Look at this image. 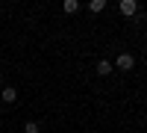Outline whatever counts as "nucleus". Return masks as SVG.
I'll use <instances>...</instances> for the list:
<instances>
[{
  "label": "nucleus",
  "instance_id": "7",
  "mask_svg": "<svg viewBox=\"0 0 147 133\" xmlns=\"http://www.w3.org/2000/svg\"><path fill=\"white\" fill-rule=\"evenodd\" d=\"M24 130H27V133H38V121H27Z\"/></svg>",
  "mask_w": 147,
  "mask_h": 133
},
{
  "label": "nucleus",
  "instance_id": "3",
  "mask_svg": "<svg viewBox=\"0 0 147 133\" xmlns=\"http://www.w3.org/2000/svg\"><path fill=\"white\" fill-rule=\"evenodd\" d=\"M0 98H3V104H15V101H18V89H12V86H6L3 92H0Z\"/></svg>",
  "mask_w": 147,
  "mask_h": 133
},
{
  "label": "nucleus",
  "instance_id": "6",
  "mask_svg": "<svg viewBox=\"0 0 147 133\" xmlns=\"http://www.w3.org/2000/svg\"><path fill=\"white\" fill-rule=\"evenodd\" d=\"M88 9L97 15V12H103V9H106V0H91V3H88Z\"/></svg>",
  "mask_w": 147,
  "mask_h": 133
},
{
  "label": "nucleus",
  "instance_id": "5",
  "mask_svg": "<svg viewBox=\"0 0 147 133\" xmlns=\"http://www.w3.org/2000/svg\"><path fill=\"white\" fill-rule=\"evenodd\" d=\"M80 12V0H65V15H74Z\"/></svg>",
  "mask_w": 147,
  "mask_h": 133
},
{
  "label": "nucleus",
  "instance_id": "4",
  "mask_svg": "<svg viewBox=\"0 0 147 133\" xmlns=\"http://www.w3.org/2000/svg\"><path fill=\"white\" fill-rule=\"evenodd\" d=\"M97 74H100V77H109V74H112V62H109V59H100V62H97Z\"/></svg>",
  "mask_w": 147,
  "mask_h": 133
},
{
  "label": "nucleus",
  "instance_id": "2",
  "mask_svg": "<svg viewBox=\"0 0 147 133\" xmlns=\"http://www.w3.org/2000/svg\"><path fill=\"white\" fill-rule=\"evenodd\" d=\"M121 15H127V18H132V15H138V0H121Z\"/></svg>",
  "mask_w": 147,
  "mask_h": 133
},
{
  "label": "nucleus",
  "instance_id": "1",
  "mask_svg": "<svg viewBox=\"0 0 147 133\" xmlns=\"http://www.w3.org/2000/svg\"><path fill=\"white\" fill-rule=\"evenodd\" d=\"M132 65H136V56H132V53H121L115 59V68L118 71H132Z\"/></svg>",
  "mask_w": 147,
  "mask_h": 133
}]
</instances>
